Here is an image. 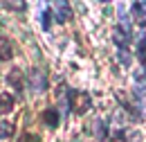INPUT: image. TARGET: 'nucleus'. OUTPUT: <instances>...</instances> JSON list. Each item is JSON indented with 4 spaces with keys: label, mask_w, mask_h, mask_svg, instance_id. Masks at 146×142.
Returning <instances> with one entry per match:
<instances>
[{
    "label": "nucleus",
    "mask_w": 146,
    "mask_h": 142,
    "mask_svg": "<svg viewBox=\"0 0 146 142\" xmlns=\"http://www.w3.org/2000/svg\"><path fill=\"white\" fill-rule=\"evenodd\" d=\"M29 88H32V92H36V95L45 92V90H47V77H45L43 72L34 70V74H32V81H29Z\"/></svg>",
    "instance_id": "1"
},
{
    "label": "nucleus",
    "mask_w": 146,
    "mask_h": 142,
    "mask_svg": "<svg viewBox=\"0 0 146 142\" xmlns=\"http://www.w3.org/2000/svg\"><path fill=\"white\" fill-rule=\"evenodd\" d=\"M52 11H54V16H56L58 23H68V18H70V14H72V7H70L68 2H54Z\"/></svg>",
    "instance_id": "2"
},
{
    "label": "nucleus",
    "mask_w": 146,
    "mask_h": 142,
    "mask_svg": "<svg viewBox=\"0 0 146 142\" xmlns=\"http://www.w3.org/2000/svg\"><path fill=\"white\" fill-rule=\"evenodd\" d=\"M112 38H115V43H117L119 50H126L128 43H130V34L124 32L121 27H115V29H112Z\"/></svg>",
    "instance_id": "3"
},
{
    "label": "nucleus",
    "mask_w": 146,
    "mask_h": 142,
    "mask_svg": "<svg viewBox=\"0 0 146 142\" xmlns=\"http://www.w3.org/2000/svg\"><path fill=\"white\" fill-rule=\"evenodd\" d=\"M14 56V48H11V41L7 36H0V61H7Z\"/></svg>",
    "instance_id": "4"
},
{
    "label": "nucleus",
    "mask_w": 146,
    "mask_h": 142,
    "mask_svg": "<svg viewBox=\"0 0 146 142\" xmlns=\"http://www.w3.org/2000/svg\"><path fill=\"white\" fill-rule=\"evenodd\" d=\"M14 111V97L9 92H2L0 95V115H7Z\"/></svg>",
    "instance_id": "5"
},
{
    "label": "nucleus",
    "mask_w": 146,
    "mask_h": 142,
    "mask_svg": "<svg viewBox=\"0 0 146 142\" xmlns=\"http://www.w3.org/2000/svg\"><path fill=\"white\" fill-rule=\"evenodd\" d=\"M130 9H133V16L137 20H146V2H133Z\"/></svg>",
    "instance_id": "6"
},
{
    "label": "nucleus",
    "mask_w": 146,
    "mask_h": 142,
    "mask_svg": "<svg viewBox=\"0 0 146 142\" xmlns=\"http://www.w3.org/2000/svg\"><path fill=\"white\" fill-rule=\"evenodd\" d=\"M45 124L50 126V129H56V126H58V113H56V111H47V113H45Z\"/></svg>",
    "instance_id": "7"
},
{
    "label": "nucleus",
    "mask_w": 146,
    "mask_h": 142,
    "mask_svg": "<svg viewBox=\"0 0 146 142\" xmlns=\"http://www.w3.org/2000/svg\"><path fill=\"white\" fill-rule=\"evenodd\" d=\"M117 59H119V63H121L124 68H130V63H133V56H130L126 50H119V52H117Z\"/></svg>",
    "instance_id": "8"
},
{
    "label": "nucleus",
    "mask_w": 146,
    "mask_h": 142,
    "mask_svg": "<svg viewBox=\"0 0 146 142\" xmlns=\"http://www.w3.org/2000/svg\"><path fill=\"white\" fill-rule=\"evenodd\" d=\"M52 9H45L43 11V29H52Z\"/></svg>",
    "instance_id": "9"
},
{
    "label": "nucleus",
    "mask_w": 146,
    "mask_h": 142,
    "mask_svg": "<svg viewBox=\"0 0 146 142\" xmlns=\"http://www.w3.org/2000/svg\"><path fill=\"white\" fill-rule=\"evenodd\" d=\"M9 133H11V124L0 122V140H2V138H9Z\"/></svg>",
    "instance_id": "10"
}]
</instances>
